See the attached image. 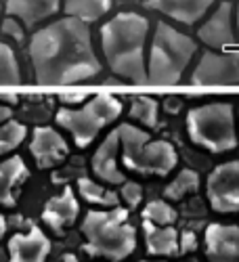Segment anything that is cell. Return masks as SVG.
I'll return each instance as SVG.
<instances>
[{"mask_svg":"<svg viewBox=\"0 0 239 262\" xmlns=\"http://www.w3.org/2000/svg\"><path fill=\"white\" fill-rule=\"evenodd\" d=\"M204 250L210 262H239V227L223 223L208 225Z\"/></svg>","mask_w":239,"mask_h":262,"instance_id":"10","label":"cell"},{"mask_svg":"<svg viewBox=\"0 0 239 262\" xmlns=\"http://www.w3.org/2000/svg\"><path fill=\"white\" fill-rule=\"evenodd\" d=\"M195 86H231L239 84V55L237 53H204L191 74Z\"/></svg>","mask_w":239,"mask_h":262,"instance_id":"9","label":"cell"},{"mask_svg":"<svg viewBox=\"0 0 239 262\" xmlns=\"http://www.w3.org/2000/svg\"><path fill=\"white\" fill-rule=\"evenodd\" d=\"M158 114H160V105L151 97H137L130 103V118L143 126L158 128Z\"/></svg>","mask_w":239,"mask_h":262,"instance_id":"24","label":"cell"},{"mask_svg":"<svg viewBox=\"0 0 239 262\" xmlns=\"http://www.w3.org/2000/svg\"><path fill=\"white\" fill-rule=\"evenodd\" d=\"M120 200L128 206V208H137L143 202V187L135 181H124L122 189H120Z\"/></svg>","mask_w":239,"mask_h":262,"instance_id":"27","label":"cell"},{"mask_svg":"<svg viewBox=\"0 0 239 262\" xmlns=\"http://www.w3.org/2000/svg\"><path fill=\"white\" fill-rule=\"evenodd\" d=\"M80 214V204L72 187H65L59 195L51 198L42 210V221H45L55 233H63L68 227L76 223Z\"/></svg>","mask_w":239,"mask_h":262,"instance_id":"15","label":"cell"},{"mask_svg":"<svg viewBox=\"0 0 239 262\" xmlns=\"http://www.w3.org/2000/svg\"><path fill=\"white\" fill-rule=\"evenodd\" d=\"M13 118V109L11 105H0V124H5L7 120Z\"/></svg>","mask_w":239,"mask_h":262,"instance_id":"31","label":"cell"},{"mask_svg":"<svg viewBox=\"0 0 239 262\" xmlns=\"http://www.w3.org/2000/svg\"><path fill=\"white\" fill-rule=\"evenodd\" d=\"M198 250V237H195L193 231H185L179 233V252L181 254H191Z\"/></svg>","mask_w":239,"mask_h":262,"instance_id":"29","label":"cell"},{"mask_svg":"<svg viewBox=\"0 0 239 262\" xmlns=\"http://www.w3.org/2000/svg\"><path fill=\"white\" fill-rule=\"evenodd\" d=\"M195 42L168 24H158L147 57V82L151 84H177L185 76L193 55Z\"/></svg>","mask_w":239,"mask_h":262,"instance_id":"4","label":"cell"},{"mask_svg":"<svg viewBox=\"0 0 239 262\" xmlns=\"http://www.w3.org/2000/svg\"><path fill=\"white\" fill-rule=\"evenodd\" d=\"M118 156H120V137L116 128L103 139V143L99 145V149L95 151V156L91 160V168L95 177H99L107 185H122L126 177L118 166Z\"/></svg>","mask_w":239,"mask_h":262,"instance_id":"13","label":"cell"},{"mask_svg":"<svg viewBox=\"0 0 239 262\" xmlns=\"http://www.w3.org/2000/svg\"><path fill=\"white\" fill-rule=\"evenodd\" d=\"M200 40L208 47L223 49L235 42V24H233V7L229 3H223L216 9L210 19L204 21V26L198 32Z\"/></svg>","mask_w":239,"mask_h":262,"instance_id":"14","label":"cell"},{"mask_svg":"<svg viewBox=\"0 0 239 262\" xmlns=\"http://www.w3.org/2000/svg\"><path fill=\"white\" fill-rule=\"evenodd\" d=\"M7 229H9V225H7V218L0 214V242H3V237L7 235Z\"/></svg>","mask_w":239,"mask_h":262,"instance_id":"34","label":"cell"},{"mask_svg":"<svg viewBox=\"0 0 239 262\" xmlns=\"http://www.w3.org/2000/svg\"><path fill=\"white\" fill-rule=\"evenodd\" d=\"M177 218V210L162 200H154L143 208V221H149L154 225H175Z\"/></svg>","mask_w":239,"mask_h":262,"instance_id":"26","label":"cell"},{"mask_svg":"<svg viewBox=\"0 0 239 262\" xmlns=\"http://www.w3.org/2000/svg\"><path fill=\"white\" fill-rule=\"evenodd\" d=\"M122 164L147 177H166L177 168V149L168 141L151 139L149 133L133 124H122L118 128Z\"/></svg>","mask_w":239,"mask_h":262,"instance_id":"5","label":"cell"},{"mask_svg":"<svg viewBox=\"0 0 239 262\" xmlns=\"http://www.w3.org/2000/svg\"><path fill=\"white\" fill-rule=\"evenodd\" d=\"M38 84L70 86L86 82L101 72L86 24L63 17L38 30L28 47Z\"/></svg>","mask_w":239,"mask_h":262,"instance_id":"1","label":"cell"},{"mask_svg":"<svg viewBox=\"0 0 239 262\" xmlns=\"http://www.w3.org/2000/svg\"><path fill=\"white\" fill-rule=\"evenodd\" d=\"M181 107H183V101H181L179 97H168V99L164 101V109H166L170 116L179 114V112H181Z\"/></svg>","mask_w":239,"mask_h":262,"instance_id":"30","label":"cell"},{"mask_svg":"<svg viewBox=\"0 0 239 262\" xmlns=\"http://www.w3.org/2000/svg\"><path fill=\"white\" fill-rule=\"evenodd\" d=\"M78 193H80V198L86 200L89 204L103 206V208H114L120 202V195L116 191L107 189L105 185H101L93 179H86V177H82L78 181Z\"/></svg>","mask_w":239,"mask_h":262,"instance_id":"21","label":"cell"},{"mask_svg":"<svg viewBox=\"0 0 239 262\" xmlns=\"http://www.w3.org/2000/svg\"><path fill=\"white\" fill-rule=\"evenodd\" d=\"M189 139L210 151V154H227L239 143L235 109L229 103H208L191 109L187 114Z\"/></svg>","mask_w":239,"mask_h":262,"instance_id":"6","label":"cell"},{"mask_svg":"<svg viewBox=\"0 0 239 262\" xmlns=\"http://www.w3.org/2000/svg\"><path fill=\"white\" fill-rule=\"evenodd\" d=\"M189 262H191V260H189ZM193 262H198V260H193Z\"/></svg>","mask_w":239,"mask_h":262,"instance_id":"39","label":"cell"},{"mask_svg":"<svg viewBox=\"0 0 239 262\" xmlns=\"http://www.w3.org/2000/svg\"><path fill=\"white\" fill-rule=\"evenodd\" d=\"M9 262H47L51 254V239L40 227L32 225L26 233H15L9 244Z\"/></svg>","mask_w":239,"mask_h":262,"instance_id":"12","label":"cell"},{"mask_svg":"<svg viewBox=\"0 0 239 262\" xmlns=\"http://www.w3.org/2000/svg\"><path fill=\"white\" fill-rule=\"evenodd\" d=\"M21 82V70L15 57V51L0 42V86H17Z\"/></svg>","mask_w":239,"mask_h":262,"instance_id":"25","label":"cell"},{"mask_svg":"<svg viewBox=\"0 0 239 262\" xmlns=\"http://www.w3.org/2000/svg\"><path fill=\"white\" fill-rule=\"evenodd\" d=\"M235 26H237V32H239V3H237V13H235Z\"/></svg>","mask_w":239,"mask_h":262,"instance_id":"36","label":"cell"},{"mask_svg":"<svg viewBox=\"0 0 239 262\" xmlns=\"http://www.w3.org/2000/svg\"><path fill=\"white\" fill-rule=\"evenodd\" d=\"M149 34V21L139 13H118L101 26V49L110 70L133 82H147L145 45Z\"/></svg>","mask_w":239,"mask_h":262,"instance_id":"2","label":"cell"},{"mask_svg":"<svg viewBox=\"0 0 239 262\" xmlns=\"http://www.w3.org/2000/svg\"><path fill=\"white\" fill-rule=\"evenodd\" d=\"M0 28H3V32H5L9 38H13V40H17V42H21V40L26 38V26L21 24L19 19L11 17V15L3 21V26H0Z\"/></svg>","mask_w":239,"mask_h":262,"instance_id":"28","label":"cell"},{"mask_svg":"<svg viewBox=\"0 0 239 262\" xmlns=\"http://www.w3.org/2000/svg\"><path fill=\"white\" fill-rule=\"evenodd\" d=\"M0 13H3V7H0Z\"/></svg>","mask_w":239,"mask_h":262,"instance_id":"38","label":"cell"},{"mask_svg":"<svg viewBox=\"0 0 239 262\" xmlns=\"http://www.w3.org/2000/svg\"><path fill=\"white\" fill-rule=\"evenodd\" d=\"M82 99H84V95H63L61 97L63 103H80Z\"/></svg>","mask_w":239,"mask_h":262,"instance_id":"33","label":"cell"},{"mask_svg":"<svg viewBox=\"0 0 239 262\" xmlns=\"http://www.w3.org/2000/svg\"><path fill=\"white\" fill-rule=\"evenodd\" d=\"M61 9V0H7L5 11L26 28L53 17Z\"/></svg>","mask_w":239,"mask_h":262,"instance_id":"18","label":"cell"},{"mask_svg":"<svg viewBox=\"0 0 239 262\" xmlns=\"http://www.w3.org/2000/svg\"><path fill=\"white\" fill-rule=\"evenodd\" d=\"M61 262H80V260H78L74 254H65V256L61 258Z\"/></svg>","mask_w":239,"mask_h":262,"instance_id":"35","label":"cell"},{"mask_svg":"<svg viewBox=\"0 0 239 262\" xmlns=\"http://www.w3.org/2000/svg\"><path fill=\"white\" fill-rule=\"evenodd\" d=\"M214 0H145V7L158 11L179 24H198V21L210 11Z\"/></svg>","mask_w":239,"mask_h":262,"instance_id":"16","label":"cell"},{"mask_svg":"<svg viewBox=\"0 0 239 262\" xmlns=\"http://www.w3.org/2000/svg\"><path fill=\"white\" fill-rule=\"evenodd\" d=\"M17 95H0V105H15Z\"/></svg>","mask_w":239,"mask_h":262,"instance_id":"32","label":"cell"},{"mask_svg":"<svg viewBox=\"0 0 239 262\" xmlns=\"http://www.w3.org/2000/svg\"><path fill=\"white\" fill-rule=\"evenodd\" d=\"M30 177V170L24 158L13 156L5 162H0V206L13 208L17 204V191Z\"/></svg>","mask_w":239,"mask_h":262,"instance_id":"17","label":"cell"},{"mask_svg":"<svg viewBox=\"0 0 239 262\" xmlns=\"http://www.w3.org/2000/svg\"><path fill=\"white\" fill-rule=\"evenodd\" d=\"M141 262H166V260H141Z\"/></svg>","mask_w":239,"mask_h":262,"instance_id":"37","label":"cell"},{"mask_svg":"<svg viewBox=\"0 0 239 262\" xmlns=\"http://www.w3.org/2000/svg\"><path fill=\"white\" fill-rule=\"evenodd\" d=\"M28 137V126L21 124L17 120H7L5 124H0V156L11 154L13 149H17Z\"/></svg>","mask_w":239,"mask_h":262,"instance_id":"23","label":"cell"},{"mask_svg":"<svg viewBox=\"0 0 239 262\" xmlns=\"http://www.w3.org/2000/svg\"><path fill=\"white\" fill-rule=\"evenodd\" d=\"M120 116L122 103L110 93H101L86 101L82 107H61L55 120L72 135L74 143L84 149L97 139V135L107 124L116 122Z\"/></svg>","mask_w":239,"mask_h":262,"instance_id":"7","label":"cell"},{"mask_svg":"<svg viewBox=\"0 0 239 262\" xmlns=\"http://www.w3.org/2000/svg\"><path fill=\"white\" fill-rule=\"evenodd\" d=\"M198 189H200V174L195 170H191V168H185L177 174L175 181L166 187L164 195L172 202H179V200L187 198L189 193H195Z\"/></svg>","mask_w":239,"mask_h":262,"instance_id":"22","label":"cell"},{"mask_svg":"<svg viewBox=\"0 0 239 262\" xmlns=\"http://www.w3.org/2000/svg\"><path fill=\"white\" fill-rule=\"evenodd\" d=\"M112 9V0H63V11L82 24H93L107 15Z\"/></svg>","mask_w":239,"mask_h":262,"instance_id":"20","label":"cell"},{"mask_svg":"<svg viewBox=\"0 0 239 262\" xmlns=\"http://www.w3.org/2000/svg\"><path fill=\"white\" fill-rule=\"evenodd\" d=\"M206 193L210 208L219 214L239 212V162L219 164L206 181Z\"/></svg>","mask_w":239,"mask_h":262,"instance_id":"8","label":"cell"},{"mask_svg":"<svg viewBox=\"0 0 239 262\" xmlns=\"http://www.w3.org/2000/svg\"><path fill=\"white\" fill-rule=\"evenodd\" d=\"M145 246L151 256H175L179 252V231L172 225H154L143 221Z\"/></svg>","mask_w":239,"mask_h":262,"instance_id":"19","label":"cell"},{"mask_svg":"<svg viewBox=\"0 0 239 262\" xmlns=\"http://www.w3.org/2000/svg\"><path fill=\"white\" fill-rule=\"evenodd\" d=\"M30 154L36 160V166L47 170L53 166H59L70 154V147L65 139L51 126H38L34 128L32 143H30Z\"/></svg>","mask_w":239,"mask_h":262,"instance_id":"11","label":"cell"},{"mask_svg":"<svg viewBox=\"0 0 239 262\" xmlns=\"http://www.w3.org/2000/svg\"><path fill=\"white\" fill-rule=\"evenodd\" d=\"M84 252L112 262L126 260L137 248V229L128 221V210H91L82 221Z\"/></svg>","mask_w":239,"mask_h":262,"instance_id":"3","label":"cell"}]
</instances>
